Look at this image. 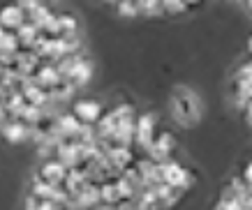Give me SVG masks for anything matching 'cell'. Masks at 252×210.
I'll use <instances>...</instances> for the list:
<instances>
[{"label": "cell", "mask_w": 252, "mask_h": 210, "mask_svg": "<svg viewBox=\"0 0 252 210\" xmlns=\"http://www.w3.org/2000/svg\"><path fill=\"white\" fill-rule=\"evenodd\" d=\"M171 116L176 118L178 125H194L201 118V104L199 97L188 88H176L174 97H171Z\"/></svg>", "instance_id": "cell-1"}, {"label": "cell", "mask_w": 252, "mask_h": 210, "mask_svg": "<svg viewBox=\"0 0 252 210\" xmlns=\"http://www.w3.org/2000/svg\"><path fill=\"white\" fill-rule=\"evenodd\" d=\"M158 166H160V176L164 185H171V187L183 189V192L190 187V173H188L185 166H181L174 159H167V162H162Z\"/></svg>", "instance_id": "cell-2"}, {"label": "cell", "mask_w": 252, "mask_h": 210, "mask_svg": "<svg viewBox=\"0 0 252 210\" xmlns=\"http://www.w3.org/2000/svg\"><path fill=\"white\" fill-rule=\"evenodd\" d=\"M171 152H174V136L169 132H160L155 136V141L148 146V150H146L148 159L155 162V164H162V162L171 159Z\"/></svg>", "instance_id": "cell-3"}, {"label": "cell", "mask_w": 252, "mask_h": 210, "mask_svg": "<svg viewBox=\"0 0 252 210\" xmlns=\"http://www.w3.org/2000/svg\"><path fill=\"white\" fill-rule=\"evenodd\" d=\"M72 113H74V118L81 125H97V120L102 118L104 109L95 99H77V104L72 106Z\"/></svg>", "instance_id": "cell-4"}, {"label": "cell", "mask_w": 252, "mask_h": 210, "mask_svg": "<svg viewBox=\"0 0 252 210\" xmlns=\"http://www.w3.org/2000/svg\"><path fill=\"white\" fill-rule=\"evenodd\" d=\"M155 136H158V132H155V118H153V113H141V116H137V132H134V143H137L139 148L148 150V146L155 141Z\"/></svg>", "instance_id": "cell-5"}, {"label": "cell", "mask_w": 252, "mask_h": 210, "mask_svg": "<svg viewBox=\"0 0 252 210\" xmlns=\"http://www.w3.org/2000/svg\"><path fill=\"white\" fill-rule=\"evenodd\" d=\"M67 166H63L61 162H56V159H46L44 164L39 166V171L35 173V178L44 180L49 185H54V187H63V182L67 178Z\"/></svg>", "instance_id": "cell-6"}, {"label": "cell", "mask_w": 252, "mask_h": 210, "mask_svg": "<svg viewBox=\"0 0 252 210\" xmlns=\"http://www.w3.org/2000/svg\"><path fill=\"white\" fill-rule=\"evenodd\" d=\"M28 21L26 14H23V9L19 5H2L0 7V28L2 30H9V32H14L23 26V23Z\"/></svg>", "instance_id": "cell-7"}, {"label": "cell", "mask_w": 252, "mask_h": 210, "mask_svg": "<svg viewBox=\"0 0 252 210\" xmlns=\"http://www.w3.org/2000/svg\"><path fill=\"white\" fill-rule=\"evenodd\" d=\"M2 136L7 139L9 143H21L31 136V125H26L23 120H7L2 127H0Z\"/></svg>", "instance_id": "cell-8"}, {"label": "cell", "mask_w": 252, "mask_h": 210, "mask_svg": "<svg viewBox=\"0 0 252 210\" xmlns=\"http://www.w3.org/2000/svg\"><path fill=\"white\" fill-rule=\"evenodd\" d=\"M104 155L109 157L111 166H114V169H118L121 173L134 164V152H132V148H121V146H114V148H109Z\"/></svg>", "instance_id": "cell-9"}, {"label": "cell", "mask_w": 252, "mask_h": 210, "mask_svg": "<svg viewBox=\"0 0 252 210\" xmlns=\"http://www.w3.org/2000/svg\"><path fill=\"white\" fill-rule=\"evenodd\" d=\"M151 189H153L160 208H171V206H176V201L183 196V189H176V187H171V185H164V182H160V185H155V187H151Z\"/></svg>", "instance_id": "cell-10"}, {"label": "cell", "mask_w": 252, "mask_h": 210, "mask_svg": "<svg viewBox=\"0 0 252 210\" xmlns=\"http://www.w3.org/2000/svg\"><path fill=\"white\" fill-rule=\"evenodd\" d=\"M14 35H16V39H19L21 49H32V46H35V42L39 39V35H42V32H39V28L35 26V23L26 21L19 30H14Z\"/></svg>", "instance_id": "cell-11"}, {"label": "cell", "mask_w": 252, "mask_h": 210, "mask_svg": "<svg viewBox=\"0 0 252 210\" xmlns=\"http://www.w3.org/2000/svg\"><path fill=\"white\" fill-rule=\"evenodd\" d=\"M91 76H93V67H91V62L88 60H79L77 65H74V69H72V74L67 76V81L74 86V88H81V86H86V83L91 81Z\"/></svg>", "instance_id": "cell-12"}, {"label": "cell", "mask_w": 252, "mask_h": 210, "mask_svg": "<svg viewBox=\"0 0 252 210\" xmlns=\"http://www.w3.org/2000/svg\"><path fill=\"white\" fill-rule=\"evenodd\" d=\"M139 14H162V2H137Z\"/></svg>", "instance_id": "cell-13"}, {"label": "cell", "mask_w": 252, "mask_h": 210, "mask_svg": "<svg viewBox=\"0 0 252 210\" xmlns=\"http://www.w3.org/2000/svg\"><path fill=\"white\" fill-rule=\"evenodd\" d=\"M215 210H241V206H238L236 199H231V196H224V194H222V199L218 201Z\"/></svg>", "instance_id": "cell-14"}, {"label": "cell", "mask_w": 252, "mask_h": 210, "mask_svg": "<svg viewBox=\"0 0 252 210\" xmlns=\"http://www.w3.org/2000/svg\"><path fill=\"white\" fill-rule=\"evenodd\" d=\"M116 9H118L123 16H139L137 2H121V5H116Z\"/></svg>", "instance_id": "cell-15"}, {"label": "cell", "mask_w": 252, "mask_h": 210, "mask_svg": "<svg viewBox=\"0 0 252 210\" xmlns=\"http://www.w3.org/2000/svg\"><path fill=\"white\" fill-rule=\"evenodd\" d=\"M236 81H252V60L236 69Z\"/></svg>", "instance_id": "cell-16"}, {"label": "cell", "mask_w": 252, "mask_h": 210, "mask_svg": "<svg viewBox=\"0 0 252 210\" xmlns=\"http://www.w3.org/2000/svg\"><path fill=\"white\" fill-rule=\"evenodd\" d=\"M185 9H188V5H183V2H162V12H167V14H178Z\"/></svg>", "instance_id": "cell-17"}, {"label": "cell", "mask_w": 252, "mask_h": 210, "mask_svg": "<svg viewBox=\"0 0 252 210\" xmlns=\"http://www.w3.org/2000/svg\"><path fill=\"white\" fill-rule=\"evenodd\" d=\"M35 210H65L61 203H54V201H39L37 199V208Z\"/></svg>", "instance_id": "cell-18"}, {"label": "cell", "mask_w": 252, "mask_h": 210, "mask_svg": "<svg viewBox=\"0 0 252 210\" xmlns=\"http://www.w3.org/2000/svg\"><path fill=\"white\" fill-rule=\"evenodd\" d=\"M241 180H243L248 187H252V162H248L243 169V176H241Z\"/></svg>", "instance_id": "cell-19"}, {"label": "cell", "mask_w": 252, "mask_h": 210, "mask_svg": "<svg viewBox=\"0 0 252 210\" xmlns=\"http://www.w3.org/2000/svg\"><path fill=\"white\" fill-rule=\"evenodd\" d=\"M5 122H7V113H5V109L0 106V127H2Z\"/></svg>", "instance_id": "cell-20"}, {"label": "cell", "mask_w": 252, "mask_h": 210, "mask_svg": "<svg viewBox=\"0 0 252 210\" xmlns=\"http://www.w3.org/2000/svg\"><path fill=\"white\" fill-rule=\"evenodd\" d=\"M248 51H250V56H252V35H250V39H248Z\"/></svg>", "instance_id": "cell-21"}, {"label": "cell", "mask_w": 252, "mask_h": 210, "mask_svg": "<svg viewBox=\"0 0 252 210\" xmlns=\"http://www.w3.org/2000/svg\"><path fill=\"white\" fill-rule=\"evenodd\" d=\"M245 9H250L252 12V2H245Z\"/></svg>", "instance_id": "cell-22"}, {"label": "cell", "mask_w": 252, "mask_h": 210, "mask_svg": "<svg viewBox=\"0 0 252 210\" xmlns=\"http://www.w3.org/2000/svg\"><path fill=\"white\" fill-rule=\"evenodd\" d=\"M241 210H250V208H241Z\"/></svg>", "instance_id": "cell-23"}]
</instances>
